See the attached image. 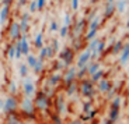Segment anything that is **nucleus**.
<instances>
[{
    "mask_svg": "<svg viewBox=\"0 0 129 124\" xmlns=\"http://www.w3.org/2000/svg\"><path fill=\"white\" fill-rule=\"evenodd\" d=\"M68 31H69V27H68V25H63V27L60 28V36H62V38H64V36H66Z\"/></svg>",
    "mask_w": 129,
    "mask_h": 124,
    "instance_id": "nucleus-35",
    "label": "nucleus"
},
{
    "mask_svg": "<svg viewBox=\"0 0 129 124\" xmlns=\"http://www.w3.org/2000/svg\"><path fill=\"white\" fill-rule=\"evenodd\" d=\"M63 22H64V25H68V27H70V16L69 14H64V18H63Z\"/></svg>",
    "mask_w": 129,
    "mask_h": 124,
    "instance_id": "nucleus-39",
    "label": "nucleus"
},
{
    "mask_svg": "<svg viewBox=\"0 0 129 124\" xmlns=\"http://www.w3.org/2000/svg\"><path fill=\"white\" fill-rule=\"evenodd\" d=\"M23 54V49H21V42H17L16 45V59H20Z\"/></svg>",
    "mask_w": 129,
    "mask_h": 124,
    "instance_id": "nucleus-23",
    "label": "nucleus"
},
{
    "mask_svg": "<svg viewBox=\"0 0 129 124\" xmlns=\"http://www.w3.org/2000/svg\"><path fill=\"white\" fill-rule=\"evenodd\" d=\"M28 20H29V16L27 13H24L23 18H21V24H20V28H21V32H23V34L27 32V24H28Z\"/></svg>",
    "mask_w": 129,
    "mask_h": 124,
    "instance_id": "nucleus-12",
    "label": "nucleus"
},
{
    "mask_svg": "<svg viewBox=\"0 0 129 124\" xmlns=\"http://www.w3.org/2000/svg\"><path fill=\"white\" fill-rule=\"evenodd\" d=\"M81 93L84 96H93L94 89H93V84L90 81H84L83 85H81Z\"/></svg>",
    "mask_w": 129,
    "mask_h": 124,
    "instance_id": "nucleus-4",
    "label": "nucleus"
},
{
    "mask_svg": "<svg viewBox=\"0 0 129 124\" xmlns=\"http://www.w3.org/2000/svg\"><path fill=\"white\" fill-rule=\"evenodd\" d=\"M121 50H122V42L118 41L115 43V46H114V53H119Z\"/></svg>",
    "mask_w": 129,
    "mask_h": 124,
    "instance_id": "nucleus-32",
    "label": "nucleus"
},
{
    "mask_svg": "<svg viewBox=\"0 0 129 124\" xmlns=\"http://www.w3.org/2000/svg\"><path fill=\"white\" fill-rule=\"evenodd\" d=\"M45 57H48V48H42L41 52H39V57H38V59L44 60Z\"/></svg>",
    "mask_w": 129,
    "mask_h": 124,
    "instance_id": "nucleus-30",
    "label": "nucleus"
},
{
    "mask_svg": "<svg viewBox=\"0 0 129 124\" xmlns=\"http://www.w3.org/2000/svg\"><path fill=\"white\" fill-rule=\"evenodd\" d=\"M114 11H115V4H114V2H108L104 16H105V17H111V16L114 14Z\"/></svg>",
    "mask_w": 129,
    "mask_h": 124,
    "instance_id": "nucleus-13",
    "label": "nucleus"
},
{
    "mask_svg": "<svg viewBox=\"0 0 129 124\" xmlns=\"http://www.w3.org/2000/svg\"><path fill=\"white\" fill-rule=\"evenodd\" d=\"M83 110L86 111V113H90V111H91V103H90V102H86V103H84Z\"/></svg>",
    "mask_w": 129,
    "mask_h": 124,
    "instance_id": "nucleus-38",
    "label": "nucleus"
},
{
    "mask_svg": "<svg viewBox=\"0 0 129 124\" xmlns=\"http://www.w3.org/2000/svg\"><path fill=\"white\" fill-rule=\"evenodd\" d=\"M128 59H129V43L122 48V53H121V59H119L121 64H126Z\"/></svg>",
    "mask_w": 129,
    "mask_h": 124,
    "instance_id": "nucleus-9",
    "label": "nucleus"
},
{
    "mask_svg": "<svg viewBox=\"0 0 129 124\" xmlns=\"http://www.w3.org/2000/svg\"><path fill=\"white\" fill-rule=\"evenodd\" d=\"M126 27H128V28H129V20H128V22H126Z\"/></svg>",
    "mask_w": 129,
    "mask_h": 124,
    "instance_id": "nucleus-53",
    "label": "nucleus"
},
{
    "mask_svg": "<svg viewBox=\"0 0 129 124\" xmlns=\"http://www.w3.org/2000/svg\"><path fill=\"white\" fill-rule=\"evenodd\" d=\"M10 2L11 0H3V4H10Z\"/></svg>",
    "mask_w": 129,
    "mask_h": 124,
    "instance_id": "nucleus-51",
    "label": "nucleus"
},
{
    "mask_svg": "<svg viewBox=\"0 0 129 124\" xmlns=\"http://www.w3.org/2000/svg\"><path fill=\"white\" fill-rule=\"evenodd\" d=\"M94 18H95V11H93V13L90 14V17H88V21H93Z\"/></svg>",
    "mask_w": 129,
    "mask_h": 124,
    "instance_id": "nucleus-48",
    "label": "nucleus"
},
{
    "mask_svg": "<svg viewBox=\"0 0 129 124\" xmlns=\"http://www.w3.org/2000/svg\"><path fill=\"white\" fill-rule=\"evenodd\" d=\"M42 68H44V60L38 59V61H37V64H35V67H34V71H35V73H41Z\"/></svg>",
    "mask_w": 129,
    "mask_h": 124,
    "instance_id": "nucleus-21",
    "label": "nucleus"
},
{
    "mask_svg": "<svg viewBox=\"0 0 129 124\" xmlns=\"http://www.w3.org/2000/svg\"><path fill=\"white\" fill-rule=\"evenodd\" d=\"M112 106H114V107H119V106H121V98H115V99H114Z\"/></svg>",
    "mask_w": 129,
    "mask_h": 124,
    "instance_id": "nucleus-40",
    "label": "nucleus"
},
{
    "mask_svg": "<svg viewBox=\"0 0 129 124\" xmlns=\"http://www.w3.org/2000/svg\"><path fill=\"white\" fill-rule=\"evenodd\" d=\"M7 54H9L10 60H13V59L16 57V46H10L9 50H7Z\"/></svg>",
    "mask_w": 129,
    "mask_h": 124,
    "instance_id": "nucleus-25",
    "label": "nucleus"
},
{
    "mask_svg": "<svg viewBox=\"0 0 129 124\" xmlns=\"http://www.w3.org/2000/svg\"><path fill=\"white\" fill-rule=\"evenodd\" d=\"M91 56H93V54H91V50H88V49L84 52V53H81V56L79 57V60H77V67L79 68H81V67L86 66V64L88 63V60L91 59Z\"/></svg>",
    "mask_w": 129,
    "mask_h": 124,
    "instance_id": "nucleus-1",
    "label": "nucleus"
},
{
    "mask_svg": "<svg viewBox=\"0 0 129 124\" xmlns=\"http://www.w3.org/2000/svg\"><path fill=\"white\" fill-rule=\"evenodd\" d=\"M25 2H27V0H20V6H24V4H25Z\"/></svg>",
    "mask_w": 129,
    "mask_h": 124,
    "instance_id": "nucleus-50",
    "label": "nucleus"
},
{
    "mask_svg": "<svg viewBox=\"0 0 129 124\" xmlns=\"http://www.w3.org/2000/svg\"><path fill=\"white\" fill-rule=\"evenodd\" d=\"M97 70H100V64H98V63H94V64H91V66L88 67V74H91V75H93V74L95 73Z\"/></svg>",
    "mask_w": 129,
    "mask_h": 124,
    "instance_id": "nucleus-24",
    "label": "nucleus"
},
{
    "mask_svg": "<svg viewBox=\"0 0 129 124\" xmlns=\"http://www.w3.org/2000/svg\"><path fill=\"white\" fill-rule=\"evenodd\" d=\"M35 46L37 48H42V32H39L35 38Z\"/></svg>",
    "mask_w": 129,
    "mask_h": 124,
    "instance_id": "nucleus-29",
    "label": "nucleus"
},
{
    "mask_svg": "<svg viewBox=\"0 0 129 124\" xmlns=\"http://www.w3.org/2000/svg\"><path fill=\"white\" fill-rule=\"evenodd\" d=\"M53 52H55V50L52 49V46H51V48H48V57H52V56H53Z\"/></svg>",
    "mask_w": 129,
    "mask_h": 124,
    "instance_id": "nucleus-46",
    "label": "nucleus"
},
{
    "mask_svg": "<svg viewBox=\"0 0 129 124\" xmlns=\"http://www.w3.org/2000/svg\"><path fill=\"white\" fill-rule=\"evenodd\" d=\"M21 49H23V54H28L29 53V46H28V42H27L25 35L21 36Z\"/></svg>",
    "mask_w": 129,
    "mask_h": 124,
    "instance_id": "nucleus-15",
    "label": "nucleus"
},
{
    "mask_svg": "<svg viewBox=\"0 0 129 124\" xmlns=\"http://www.w3.org/2000/svg\"><path fill=\"white\" fill-rule=\"evenodd\" d=\"M16 107H17V100L14 98H7L6 102L3 103V109L6 111H13L16 110Z\"/></svg>",
    "mask_w": 129,
    "mask_h": 124,
    "instance_id": "nucleus-5",
    "label": "nucleus"
},
{
    "mask_svg": "<svg viewBox=\"0 0 129 124\" xmlns=\"http://www.w3.org/2000/svg\"><path fill=\"white\" fill-rule=\"evenodd\" d=\"M21 109L25 111L27 114H32L34 113V105H32V100L27 96L25 99L23 100V105H21Z\"/></svg>",
    "mask_w": 129,
    "mask_h": 124,
    "instance_id": "nucleus-3",
    "label": "nucleus"
},
{
    "mask_svg": "<svg viewBox=\"0 0 129 124\" xmlns=\"http://www.w3.org/2000/svg\"><path fill=\"white\" fill-rule=\"evenodd\" d=\"M20 32H21L20 25L17 24V22H13V24H11V27H10V29H9L10 38H11V39H17L20 36Z\"/></svg>",
    "mask_w": 129,
    "mask_h": 124,
    "instance_id": "nucleus-6",
    "label": "nucleus"
},
{
    "mask_svg": "<svg viewBox=\"0 0 129 124\" xmlns=\"http://www.w3.org/2000/svg\"><path fill=\"white\" fill-rule=\"evenodd\" d=\"M35 105H37V107H39V109L48 107V99H46L45 92H41L38 95V98H37V100H35Z\"/></svg>",
    "mask_w": 129,
    "mask_h": 124,
    "instance_id": "nucleus-2",
    "label": "nucleus"
},
{
    "mask_svg": "<svg viewBox=\"0 0 129 124\" xmlns=\"http://www.w3.org/2000/svg\"><path fill=\"white\" fill-rule=\"evenodd\" d=\"M98 42H100V41H97V39H94V41L91 39L90 45H88V50H91V52L95 50V48H97V45H98Z\"/></svg>",
    "mask_w": 129,
    "mask_h": 124,
    "instance_id": "nucleus-31",
    "label": "nucleus"
},
{
    "mask_svg": "<svg viewBox=\"0 0 129 124\" xmlns=\"http://www.w3.org/2000/svg\"><path fill=\"white\" fill-rule=\"evenodd\" d=\"M118 113H119V107H114L111 109L110 111V123H114V121L118 120Z\"/></svg>",
    "mask_w": 129,
    "mask_h": 124,
    "instance_id": "nucleus-14",
    "label": "nucleus"
},
{
    "mask_svg": "<svg viewBox=\"0 0 129 124\" xmlns=\"http://www.w3.org/2000/svg\"><path fill=\"white\" fill-rule=\"evenodd\" d=\"M37 61H38V59H35L34 56H31V54H28V57H27V63H28V66L29 67H35V64H37Z\"/></svg>",
    "mask_w": 129,
    "mask_h": 124,
    "instance_id": "nucleus-20",
    "label": "nucleus"
},
{
    "mask_svg": "<svg viewBox=\"0 0 129 124\" xmlns=\"http://www.w3.org/2000/svg\"><path fill=\"white\" fill-rule=\"evenodd\" d=\"M27 74H28V67H27L25 64H21V66H20V75L25 77Z\"/></svg>",
    "mask_w": 129,
    "mask_h": 124,
    "instance_id": "nucleus-28",
    "label": "nucleus"
},
{
    "mask_svg": "<svg viewBox=\"0 0 129 124\" xmlns=\"http://www.w3.org/2000/svg\"><path fill=\"white\" fill-rule=\"evenodd\" d=\"M63 109H64L63 107V96H59V98H58V110L62 113Z\"/></svg>",
    "mask_w": 129,
    "mask_h": 124,
    "instance_id": "nucleus-33",
    "label": "nucleus"
},
{
    "mask_svg": "<svg viewBox=\"0 0 129 124\" xmlns=\"http://www.w3.org/2000/svg\"><path fill=\"white\" fill-rule=\"evenodd\" d=\"M52 49H53L55 52L59 49V42L56 41V39H55V41H52Z\"/></svg>",
    "mask_w": 129,
    "mask_h": 124,
    "instance_id": "nucleus-42",
    "label": "nucleus"
},
{
    "mask_svg": "<svg viewBox=\"0 0 129 124\" xmlns=\"http://www.w3.org/2000/svg\"><path fill=\"white\" fill-rule=\"evenodd\" d=\"M10 89H11V92H13V93L16 92L17 88H16V84H14V82H10Z\"/></svg>",
    "mask_w": 129,
    "mask_h": 124,
    "instance_id": "nucleus-47",
    "label": "nucleus"
},
{
    "mask_svg": "<svg viewBox=\"0 0 129 124\" xmlns=\"http://www.w3.org/2000/svg\"><path fill=\"white\" fill-rule=\"evenodd\" d=\"M2 107H3V100L0 99V110H2Z\"/></svg>",
    "mask_w": 129,
    "mask_h": 124,
    "instance_id": "nucleus-52",
    "label": "nucleus"
},
{
    "mask_svg": "<svg viewBox=\"0 0 129 124\" xmlns=\"http://www.w3.org/2000/svg\"><path fill=\"white\" fill-rule=\"evenodd\" d=\"M37 9H38V7H37V3H35V2H32V3L29 4V11H32V13H34Z\"/></svg>",
    "mask_w": 129,
    "mask_h": 124,
    "instance_id": "nucleus-44",
    "label": "nucleus"
},
{
    "mask_svg": "<svg viewBox=\"0 0 129 124\" xmlns=\"http://www.w3.org/2000/svg\"><path fill=\"white\" fill-rule=\"evenodd\" d=\"M76 89H77V85H76L74 82H70V84H69V88H68V95H69V96L73 95Z\"/></svg>",
    "mask_w": 129,
    "mask_h": 124,
    "instance_id": "nucleus-26",
    "label": "nucleus"
},
{
    "mask_svg": "<svg viewBox=\"0 0 129 124\" xmlns=\"http://www.w3.org/2000/svg\"><path fill=\"white\" fill-rule=\"evenodd\" d=\"M9 123H18V120H17V118H14V117H11V118H9Z\"/></svg>",
    "mask_w": 129,
    "mask_h": 124,
    "instance_id": "nucleus-49",
    "label": "nucleus"
},
{
    "mask_svg": "<svg viewBox=\"0 0 129 124\" xmlns=\"http://www.w3.org/2000/svg\"><path fill=\"white\" fill-rule=\"evenodd\" d=\"M91 2H97V0H91Z\"/></svg>",
    "mask_w": 129,
    "mask_h": 124,
    "instance_id": "nucleus-55",
    "label": "nucleus"
},
{
    "mask_svg": "<svg viewBox=\"0 0 129 124\" xmlns=\"http://www.w3.org/2000/svg\"><path fill=\"white\" fill-rule=\"evenodd\" d=\"M76 75H77V74H76V70H74V68H70V70H68V73L64 74V77H63V78H64V82L69 85V84L73 81V78H74Z\"/></svg>",
    "mask_w": 129,
    "mask_h": 124,
    "instance_id": "nucleus-10",
    "label": "nucleus"
},
{
    "mask_svg": "<svg viewBox=\"0 0 129 124\" xmlns=\"http://www.w3.org/2000/svg\"><path fill=\"white\" fill-rule=\"evenodd\" d=\"M95 34H97L95 29H90V31H88V34H87V39H88V41H91V39L95 36Z\"/></svg>",
    "mask_w": 129,
    "mask_h": 124,
    "instance_id": "nucleus-37",
    "label": "nucleus"
},
{
    "mask_svg": "<svg viewBox=\"0 0 129 124\" xmlns=\"http://www.w3.org/2000/svg\"><path fill=\"white\" fill-rule=\"evenodd\" d=\"M86 73H88V67H86V66H84V67H81L80 73L77 74V78H83V77H84V74H86Z\"/></svg>",
    "mask_w": 129,
    "mask_h": 124,
    "instance_id": "nucleus-34",
    "label": "nucleus"
},
{
    "mask_svg": "<svg viewBox=\"0 0 129 124\" xmlns=\"http://www.w3.org/2000/svg\"><path fill=\"white\" fill-rule=\"evenodd\" d=\"M58 29H59L58 24H56L55 21H53V22H51V31H58Z\"/></svg>",
    "mask_w": 129,
    "mask_h": 124,
    "instance_id": "nucleus-45",
    "label": "nucleus"
},
{
    "mask_svg": "<svg viewBox=\"0 0 129 124\" xmlns=\"http://www.w3.org/2000/svg\"><path fill=\"white\" fill-rule=\"evenodd\" d=\"M83 24H84V21H83V20H80V21H79V25H76V29H74V32H76L77 35H79V32L81 31V28H83Z\"/></svg>",
    "mask_w": 129,
    "mask_h": 124,
    "instance_id": "nucleus-36",
    "label": "nucleus"
},
{
    "mask_svg": "<svg viewBox=\"0 0 129 124\" xmlns=\"http://www.w3.org/2000/svg\"><path fill=\"white\" fill-rule=\"evenodd\" d=\"M7 16H9V4H3V7L0 10V22H2V24L6 22Z\"/></svg>",
    "mask_w": 129,
    "mask_h": 124,
    "instance_id": "nucleus-11",
    "label": "nucleus"
},
{
    "mask_svg": "<svg viewBox=\"0 0 129 124\" xmlns=\"http://www.w3.org/2000/svg\"><path fill=\"white\" fill-rule=\"evenodd\" d=\"M44 6H45V0H38V2H37V7H38V10H42Z\"/></svg>",
    "mask_w": 129,
    "mask_h": 124,
    "instance_id": "nucleus-41",
    "label": "nucleus"
},
{
    "mask_svg": "<svg viewBox=\"0 0 129 124\" xmlns=\"http://www.w3.org/2000/svg\"><path fill=\"white\" fill-rule=\"evenodd\" d=\"M98 88H100L101 92H108L111 89V84L108 81H100V86Z\"/></svg>",
    "mask_w": 129,
    "mask_h": 124,
    "instance_id": "nucleus-17",
    "label": "nucleus"
},
{
    "mask_svg": "<svg viewBox=\"0 0 129 124\" xmlns=\"http://www.w3.org/2000/svg\"><path fill=\"white\" fill-rule=\"evenodd\" d=\"M108 2H114V0H108Z\"/></svg>",
    "mask_w": 129,
    "mask_h": 124,
    "instance_id": "nucleus-54",
    "label": "nucleus"
},
{
    "mask_svg": "<svg viewBox=\"0 0 129 124\" xmlns=\"http://www.w3.org/2000/svg\"><path fill=\"white\" fill-rule=\"evenodd\" d=\"M60 78H62L60 74H55V75H52V77H51V80H49V85H51V86H55L56 84L60 81Z\"/></svg>",
    "mask_w": 129,
    "mask_h": 124,
    "instance_id": "nucleus-18",
    "label": "nucleus"
},
{
    "mask_svg": "<svg viewBox=\"0 0 129 124\" xmlns=\"http://www.w3.org/2000/svg\"><path fill=\"white\" fill-rule=\"evenodd\" d=\"M72 9L73 10L79 9V0H72Z\"/></svg>",
    "mask_w": 129,
    "mask_h": 124,
    "instance_id": "nucleus-43",
    "label": "nucleus"
},
{
    "mask_svg": "<svg viewBox=\"0 0 129 124\" xmlns=\"http://www.w3.org/2000/svg\"><path fill=\"white\" fill-rule=\"evenodd\" d=\"M103 75H104V71L103 70H97L95 73L91 75V80H93V81H100Z\"/></svg>",
    "mask_w": 129,
    "mask_h": 124,
    "instance_id": "nucleus-19",
    "label": "nucleus"
},
{
    "mask_svg": "<svg viewBox=\"0 0 129 124\" xmlns=\"http://www.w3.org/2000/svg\"><path fill=\"white\" fill-rule=\"evenodd\" d=\"M60 59L64 61V66H68V64L72 61V59H73V52H72L70 49L66 48V49H64V50L60 53Z\"/></svg>",
    "mask_w": 129,
    "mask_h": 124,
    "instance_id": "nucleus-7",
    "label": "nucleus"
},
{
    "mask_svg": "<svg viewBox=\"0 0 129 124\" xmlns=\"http://www.w3.org/2000/svg\"><path fill=\"white\" fill-rule=\"evenodd\" d=\"M104 46H105V45H104V42H103V41H101V42H98V45H97L95 50H93V52H91V54H93L94 57H98V54H100L101 52L104 50Z\"/></svg>",
    "mask_w": 129,
    "mask_h": 124,
    "instance_id": "nucleus-16",
    "label": "nucleus"
},
{
    "mask_svg": "<svg viewBox=\"0 0 129 124\" xmlns=\"http://www.w3.org/2000/svg\"><path fill=\"white\" fill-rule=\"evenodd\" d=\"M98 24H100V18H94L93 21L90 22V27H88V28H90V29H95V31H97Z\"/></svg>",
    "mask_w": 129,
    "mask_h": 124,
    "instance_id": "nucleus-27",
    "label": "nucleus"
},
{
    "mask_svg": "<svg viewBox=\"0 0 129 124\" xmlns=\"http://www.w3.org/2000/svg\"><path fill=\"white\" fill-rule=\"evenodd\" d=\"M116 9H118V11H125V9H126V0H119L118 2V4H116Z\"/></svg>",
    "mask_w": 129,
    "mask_h": 124,
    "instance_id": "nucleus-22",
    "label": "nucleus"
},
{
    "mask_svg": "<svg viewBox=\"0 0 129 124\" xmlns=\"http://www.w3.org/2000/svg\"><path fill=\"white\" fill-rule=\"evenodd\" d=\"M24 92H25L27 96H31L32 93L35 92V86H34V84H32V81L27 80L25 82H24Z\"/></svg>",
    "mask_w": 129,
    "mask_h": 124,
    "instance_id": "nucleus-8",
    "label": "nucleus"
}]
</instances>
